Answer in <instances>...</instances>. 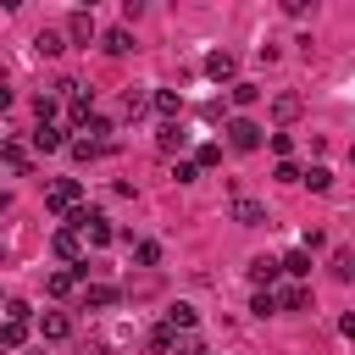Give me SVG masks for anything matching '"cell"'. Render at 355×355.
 <instances>
[{
	"instance_id": "obj_33",
	"label": "cell",
	"mask_w": 355,
	"mask_h": 355,
	"mask_svg": "<svg viewBox=\"0 0 355 355\" xmlns=\"http://www.w3.org/2000/svg\"><path fill=\"white\" fill-rule=\"evenodd\" d=\"M222 161V144H200V155H194V166H216Z\"/></svg>"
},
{
	"instance_id": "obj_7",
	"label": "cell",
	"mask_w": 355,
	"mask_h": 355,
	"mask_svg": "<svg viewBox=\"0 0 355 355\" xmlns=\"http://www.w3.org/2000/svg\"><path fill=\"white\" fill-rule=\"evenodd\" d=\"M244 272H250V283H255V288H272V283L283 277V266H277V255H255V261H250Z\"/></svg>"
},
{
	"instance_id": "obj_22",
	"label": "cell",
	"mask_w": 355,
	"mask_h": 355,
	"mask_svg": "<svg viewBox=\"0 0 355 355\" xmlns=\"http://www.w3.org/2000/svg\"><path fill=\"white\" fill-rule=\"evenodd\" d=\"M72 288H78V277H72V272H50V277H44V294H55V300H67Z\"/></svg>"
},
{
	"instance_id": "obj_26",
	"label": "cell",
	"mask_w": 355,
	"mask_h": 355,
	"mask_svg": "<svg viewBox=\"0 0 355 355\" xmlns=\"http://www.w3.org/2000/svg\"><path fill=\"white\" fill-rule=\"evenodd\" d=\"M227 94H233V105H255V100H261V89H255V83H239V78L227 83Z\"/></svg>"
},
{
	"instance_id": "obj_19",
	"label": "cell",
	"mask_w": 355,
	"mask_h": 355,
	"mask_svg": "<svg viewBox=\"0 0 355 355\" xmlns=\"http://www.w3.org/2000/svg\"><path fill=\"white\" fill-rule=\"evenodd\" d=\"M22 344H28V322H6V327H0V349L11 355V349H22Z\"/></svg>"
},
{
	"instance_id": "obj_13",
	"label": "cell",
	"mask_w": 355,
	"mask_h": 355,
	"mask_svg": "<svg viewBox=\"0 0 355 355\" xmlns=\"http://www.w3.org/2000/svg\"><path fill=\"white\" fill-rule=\"evenodd\" d=\"M33 50H39V55H61V50H67L61 28H39V33H33Z\"/></svg>"
},
{
	"instance_id": "obj_2",
	"label": "cell",
	"mask_w": 355,
	"mask_h": 355,
	"mask_svg": "<svg viewBox=\"0 0 355 355\" xmlns=\"http://www.w3.org/2000/svg\"><path fill=\"white\" fill-rule=\"evenodd\" d=\"M44 205L61 211V216H72V211L83 205V183H78V178H50V183H44Z\"/></svg>"
},
{
	"instance_id": "obj_1",
	"label": "cell",
	"mask_w": 355,
	"mask_h": 355,
	"mask_svg": "<svg viewBox=\"0 0 355 355\" xmlns=\"http://www.w3.org/2000/svg\"><path fill=\"white\" fill-rule=\"evenodd\" d=\"M67 227H78V233H83V244H111V239H116L111 216H105V211H89V205H78V211L67 216Z\"/></svg>"
},
{
	"instance_id": "obj_8",
	"label": "cell",
	"mask_w": 355,
	"mask_h": 355,
	"mask_svg": "<svg viewBox=\"0 0 355 355\" xmlns=\"http://www.w3.org/2000/svg\"><path fill=\"white\" fill-rule=\"evenodd\" d=\"M94 33H100V28H94V11H72V17H67V33H61V39H72V44H89Z\"/></svg>"
},
{
	"instance_id": "obj_12",
	"label": "cell",
	"mask_w": 355,
	"mask_h": 355,
	"mask_svg": "<svg viewBox=\"0 0 355 355\" xmlns=\"http://www.w3.org/2000/svg\"><path fill=\"white\" fill-rule=\"evenodd\" d=\"M33 150H44V155H50V150H67V133H61L55 122H44V128H33Z\"/></svg>"
},
{
	"instance_id": "obj_18",
	"label": "cell",
	"mask_w": 355,
	"mask_h": 355,
	"mask_svg": "<svg viewBox=\"0 0 355 355\" xmlns=\"http://www.w3.org/2000/svg\"><path fill=\"white\" fill-rule=\"evenodd\" d=\"M194 322H200L194 305H172V311H166V327H172V333H194Z\"/></svg>"
},
{
	"instance_id": "obj_27",
	"label": "cell",
	"mask_w": 355,
	"mask_h": 355,
	"mask_svg": "<svg viewBox=\"0 0 355 355\" xmlns=\"http://www.w3.org/2000/svg\"><path fill=\"white\" fill-rule=\"evenodd\" d=\"M89 116H94V105H89L83 94H72V105H67V122H72V128H83Z\"/></svg>"
},
{
	"instance_id": "obj_30",
	"label": "cell",
	"mask_w": 355,
	"mask_h": 355,
	"mask_svg": "<svg viewBox=\"0 0 355 355\" xmlns=\"http://www.w3.org/2000/svg\"><path fill=\"white\" fill-rule=\"evenodd\" d=\"M250 311H255V316H272V311H277V294H272V288H255Z\"/></svg>"
},
{
	"instance_id": "obj_20",
	"label": "cell",
	"mask_w": 355,
	"mask_h": 355,
	"mask_svg": "<svg viewBox=\"0 0 355 355\" xmlns=\"http://www.w3.org/2000/svg\"><path fill=\"white\" fill-rule=\"evenodd\" d=\"M133 266H161V244L155 239H139L133 244Z\"/></svg>"
},
{
	"instance_id": "obj_39",
	"label": "cell",
	"mask_w": 355,
	"mask_h": 355,
	"mask_svg": "<svg viewBox=\"0 0 355 355\" xmlns=\"http://www.w3.org/2000/svg\"><path fill=\"white\" fill-rule=\"evenodd\" d=\"M0 355H6V349H0Z\"/></svg>"
},
{
	"instance_id": "obj_9",
	"label": "cell",
	"mask_w": 355,
	"mask_h": 355,
	"mask_svg": "<svg viewBox=\"0 0 355 355\" xmlns=\"http://www.w3.org/2000/svg\"><path fill=\"white\" fill-rule=\"evenodd\" d=\"M0 161H6V166H11V172H28V166H33V150H28V144H17V139H6V133H0Z\"/></svg>"
},
{
	"instance_id": "obj_28",
	"label": "cell",
	"mask_w": 355,
	"mask_h": 355,
	"mask_svg": "<svg viewBox=\"0 0 355 355\" xmlns=\"http://www.w3.org/2000/svg\"><path fill=\"white\" fill-rule=\"evenodd\" d=\"M67 150H72V161H100V155H105V150L89 144V139H67Z\"/></svg>"
},
{
	"instance_id": "obj_23",
	"label": "cell",
	"mask_w": 355,
	"mask_h": 355,
	"mask_svg": "<svg viewBox=\"0 0 355 355\" xmlns=\"http://www.w3.org/2000/svg\"><path fill=\"white\" fill-rule=\"evenodd\" d=\"M272 116H277V122H294V116H300V94H277V100H272Z\"/></svg>"
},
{
	"instance_id": "obj_16",
	"label": "cell",
	"mask_w": 355,
	"mask_h": 355,
	"mask_svg": "<svg viewBox=\"0 0 355 355\" xmlns=\"http://www.w3.org/2000/svg\"><path fill=\"white\" fill-rule=\"evenodd\" d=\"M277 266H283V272H288L294 283H305V277H311V255H305V250H288V255H283Z\"/></svg>"
},
{
	"instance_id": "obj_24",
	"label": "cell",
	"mask_w": 355,
	"mask_h": 355,
	"mask_svg": "<svg viewBox=\"0 0 355 355\" xmlns=\"http://www.w3.org/2000/svg\"><path fill=\"white\" fill-rule=\"evenodd\" d=\"M155 144H161L166 155H172V150H183V128H178V122H161V133H155Z\"/></svg>"
},
{
	"instance_id": "obj_35",
	"label": "cell",
	"mask_w": 355,
	"mask_h": 355,
	"mask_svg": "<svg viewBox=\"0 0 355 355\" xmlns=\"http://www.w3.org/2000/svg\"><path fill=\"white\" fill-rule=\"evenodd\" d=\"M194 172H200L194 161H178V166H172V178H178V183H194Z\"/></svg>"
},
{
	"instance_id": "obj_15",
	"label": "cell",
	"mask_w": 355,
	"mask_h": 355,
	"mask_svg": "<svg viewBox=\"0 0 355 355\" xmlns=\"http://www.w3.org/2000/svg\"><path fill=\"white\" fill-rule=\"evenodd\" d=\"M150 105H155V111H161L166 122H178V111H183V100H178V89H155V94H150Z\"/></svg>"
},
{
	"instance_id": "obj_25",
	"label": "cell",
	"mask_w": 355,
	"mask_h": 355,
	"mask_svg": "<svg viewBox=\"0 0 355 355\" xmlns=\"http://www.w3.org/2000/svg\"><path fill=\"white\" fill-rule=\"evenodd\" d=\"M300 183H311V189L322 194V189H333V166H322V161H316L311 172H300Z\"/></svg>"
},
{
	"instance_id": "obj_31",
	"label": "cell",
	"mask_w": 355,
	"mask_h": 355,
	"mask_svg": "<svg viewBox=\"0 0 355 355\" xmlns=\"http://www.w3.org/2000/svg\"><path fill=\"white\" fill-rule=\"evenodd\" d=\"M172 344H178V333H172V327H166V322H161V327H155V333H150V349H155V355H166V349H172Z\"/></svg>"
},
{
	"instance_id": "obj_21",
	"label": "cell",
	"mask_w": 355,
	"mask_h": 355,
	"mask_svg": "<svg viewBox=\"0 0 355 355\" xmlns=\"http://www.w3.org/2000/svg\"><path fill=\"white\" fill-rule=\"evenodd\" d=\"M327 272H333L338 283H349V277H355V255H349V250H333V261H327Z\"/></svg>"
},
{
	"instance_id": "obj_4",
	"label": "cell",
	"mask_w": 355,
	"mask_h": 355,
	"mask_svg": "<svg viewBox=\"0 0 355 355\" xmlns=\"http://www.w3.org/2000/svg\"><path fill=\"white\" fill-rule=\"evenodd\" d=\"M227 144H233V150H261V122L233 116V122H227Z\"/></svg>"
},
{
	"instance_id": "obj_34",
	"label": "cell",
	"mask_w": 355,
	"mask_h": 355,
	"mask_svg": "<svg viewBox=\"0 0 355 355\" xmlns=\"http://www.w3.org/2000/svg\"><path fill=\"white\" fill-rule=\"evenodd\" d=\"M33 311H28V300H6V322H28Z\"/></svg>"
},
{
	"instance_id": "obj_10",
	"label": "cell",
	"mask_w": 355,
	"mask_h": 355,
	"mask_svg": "<svg viewBox=\"0 0 355 355\" xmlns=\"http://www.w3.org/2000/svg\"><path fill=\"white\" fill-rule=\"evenodd\" d=\"M39 338H50V344H55V338H72V316H67V311H44V316H39Z\"/></svg>"
},
{
	"instance_id": "obj_32",
	"label": "cell",
	"mask_w": 355,
	"mask_h": 355,
	"mask_svg": "<svg viewBox=\"0 0 355 355\" xmlns=\"http://www.w3.org/2000/svg\"><path fill=\"white\" fill-rule=\"evenodd\" d=\"M144 105H150V94H144V89H128V94H122V111H128V116H139Z\"/></svg>"
},
{
	"instance_id": "obj_14",
	"label": "cell",
	"mask_w": 355,
	"mask_h": 355,
	"mask_svg": "<svg viewBox=\"0 0 355 355\" xmlns=\"http://www.w3.org/2000/svg\"><path fill=\"white\" fill-rule=\"evenodd\" d=\"M100 50H105V55H128V50H133V33H128V28H111V33H100Z\"/></svg>"
},
{
	"instance_id": "obj_29",
	"label": "cell",
	"mask_w": 355,
	"mask_h": 355,
	"mask_svg": "<svg viewBox=\"0 0 355 355\" xmlns=\"http://www.w3.org/2000/svg\"><path fill=\"white\" fill-rule=\"evenodd\" d=\"M55 105H61L55 94H39V100H33V116H39V128H44V122H55Z\"/></svg>"
},
{
	"instance_id": "obj_36",
	"label": "cell",
	"mask_w": 355,
	"mask_h": 355,
	"mask_svg": "<svg viewBox=\"0 0 355 355\" xmlns=\"http://www.w3.org/2000/svg\"><path fill=\"white\" fill-rule=\"evenodd\" d=\"M6 105H11V89H6V83H0V111H6Z\"/></svg>"
},
{
	"instance_id": "obj_11",
	"label": "cell",
	"mask_w": 355,
	"mask_h": 355,
	"mask_svg": "<svg viewBox=\"0 0 355 355\" xmlns=\"http://www.w3.org/2000/svg\"><path fill=\"white\" fill-rule=\"evenodd\" d=\"M116 300H122V294H116L111 283H89V288H83V305H89V311H111Z\"/></svg>"
},
{
	"instance_id": "obj_3",
	"label": "cell",
	"mask_w": 355,
	"mask_h": 355,
	"mask_svg": "<svg viewBox=\"0 0 355 355\" xmlns=\"http://www.w3.org/2000/svg\"><path fill=\"white\" fill-rule=\"evenodd\" d=\"M50 250H55L67 266H78V261H83V233H78V227H55V233H50Z\"/></svg>"
},
{
	"instance_id": "obj_6",
	"label": "cell",
	"mask_w": 355,
	"mask_h": 355,
	"mask_svg": "<svg viewBox=\"0 0 355 355\" xmlns=\"http://www.w3.org/2000/svg\"><path fill=\"white\" fill-rule=\"evenodd\" d=\"M233 222H239V227H261V222H266V205L250 200V194H233Z\"/></svg>"
},
{
	"instance_id": "obj_17",
	"label": "cell",
	"mask_w": 355,
	"mask_h": 355,
	"mask_svg": "<svg viewBox=\"0 0 355 355\" xmlns=\"http://www.w3.org/2000/svg\"><path fill=\"white\" fill-rule=\"evenodd\" d=\"M305 305H311V288H305V283H288V288L277 294V311H305Z\"/></svg>"
},
{
	"instance_id": "obj_37",
	"label": "cell",
	"mask_w": 355,
	"mask_h": 355,
	"mask_svg": "<svg viewBox=\"0 0 355 355\" xmlns=\"http://www.w3.org/2000/svg\"><path fill=\"white\" fill-rule=\"evenodd\" d=\"M6 211H11V194H6V189H0V216H6Z\"/></svg>"
},
{
	"instance_id": "obj_5",
	"label": "cell",
	"mask_w": 355,
	"mask_h": 355,
	"mask_svg": "<svg viewBox=\"0 0 355 355\" xmlns=\"http://www.w3.org/2000/svg\"><path fill=\"white\" fill-rule=\"evenodd\" d=\"M233 72H239V55H233V50H211V55H205V78L233 83Z\"/></svg>"
},
{
	"instance_id": "obj_38",
	"label": "cell",
	"mask_w": 355,
	"mask_h": 355,
	"mask_svg": "<svg viewBox=\"0 0 355 355\" xmlns=\"http://www.w3.org/2000/svg\"><path fill=\"white\" fill-rule=\"evenodd\" d=\"M0 261H6V244H0Z\"/></svg>"
}]
</instances>
